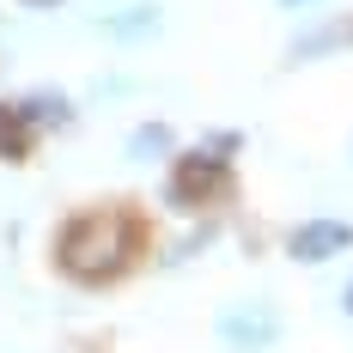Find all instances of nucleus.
I'll return each instance as SVG.
<instances>
[{
    "label": "nucleus",
    "instance_id": "1",
    "mask_svg": "<svg viewBox=\"0 0 353 353\" xmlns=\"http://www.w3.org/2000/svg\"><path fill=\"white\" fill-rule=\"evenodd\" d=\"M128 256H134V219L128 213H79L61 232V268L79 281L116 274Z\"/></svg>",
    "mask_w": 353,
    "mask_h": 353
},
{
    "label": "nucleus",
    "instance_id": "2",
    "mask_svg": "<svg viewBox=\"0 0 353 353\" xmlns=\"http://www.w3.org/2000/svg\"><path fill=\"white\" fill-rule=\"evenodd\" d=\"M232 176H225V165L219 159H208V152H195V159H183L171 176V201L176 208H189V201H208V195H219Z\"/></svg>",
    "mask_w": 353,
    "mask_h": 353
},
{
    "label": "nucleus",
    "instance_id": "3",
    "mask_svg": "<svg viewBox=\"0 0 353 353\" xmlns=\"http://www.w3.org/2000/svg\"><path fill=\"white\" fill-rule=\"evenodd\" d=\"M347 244H353L347 219H311V225L292 232V256L299 262H323V256H335V250H347Z\"/></svg>",
    "mask_w": 353,
    "mask_h": 353
},
{
    "label": "nucleus",
    "instance_id": "4",
    "mask_svg": "<svg viewBox=\"0 0 353 353\" xmlns=\"http://www.w3.org/2000/svg\"><path fill=\"white\" fill-rule=\"evenodd\" d=\"M219 335H225V347H268L274 341V317L268 311H225L219 317Z\"/></svg>",
    "mask_w": 353,
    "mask_h": 353
},
{
    "label": "nucleus",
    "instance_id": "5",
    "mask_svg": "<svg viewBox=\"0 0 353 353\" xmlns=\"http://www.w3.org/2000/svg\"><path fill=\"white\" fill-rule=\"evenodd\" d=\"M25 128H31V122H25L19 110L0 104V159H19V152H25Z\"/></svg>",
    "mask_w": 353,
    "mask_h": 353
},
{
    "label": "nucleus",
    "instance_id": "6",
    "mask_svg": "<svg viewBox=\"0 0 353 353\" xmlns=\"http://www.w3.org/2000/svg\"><path fill=\"white\" fill-rule=\"evenodd\" d=\"M19 116H25V122H68V98H49V92H43V98H25Z\"/></svg>",
    "mask_w": 353,
    "mask_h": 353
},
{
    "label": "nucleus",
    "instance_id": "7",
    "mask_svg": "<svg viewBox=\"0 0 353 353\" xmlns=\"http://www.w3.org/2000/svg\"><path fill=\"white\" fill-rule=\"evenodd\" d=\"M165 146H171V128H165V122H146V128H134L128 152H134V159H152V152H165Z\"/></svg>",
    "mask_w": 353,
    "mask_h": 353
},
{
    "label": "nucleus",
    "instance_id": "8",
    "mask_svg": "<svg viewBox=\"0 0 353 353\" xmlns=\"http://www.w3.org/2000/svg\"><path fill=\"white\" fill-rule=\"evenodd\" d=\"M159 25V12L152 6H134V12H122V19H110V37H146Z\"/></svg>",
    "mask_w": 353,
    "mask_h": 353
},
{
    "label": "nucleus",
    "instance_id": "9",
    "mask_svg": "<svg viewBox=\"0 0 353 353\" xmlns=\"http://www.w3.org/2000/svg\"><path fill=\"white\" fill-rule=\"evenodd\" d=\"M25 6H55V0H25Z\"/></svg>",
    "mask_w": 353,
    "mask_h": 353
},
{
    "label": "nucleus",
    "instance_id": "10",
    "mask_svg": "<svg viewBox=\"0 0 353 353\" xmlns=\"http://www.w3.org/2000/svg\"><path fill=\"white\" fill-rule=\"evenodd\" d=\"M286 6H311V0H286Z\"/></svg>",
    "mask_w": 353,
    "mask_h": 353
},
{
    "label": "nucleus",
    "instance_id": "11",
    "mask_svg": "<svg viewBox=\"0 0 353 353\" xmlns=\"http://www.w3.org/2000/svg\"><path fill=\"white\" fill-rule=\"evenodd\" d=\"M347 311H353V286H347Z\"/></svg>",
    "mask_w": 353,
    "mask_h": 353
}]
</instances>
